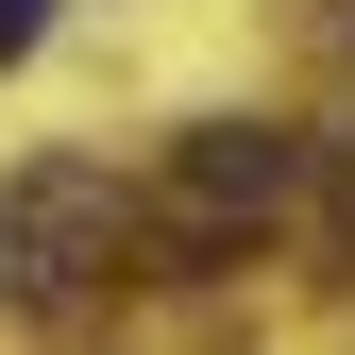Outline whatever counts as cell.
Instances as JSON below:
<instances>
[{
    "instance_id": "3",
    "label": "cell",
    "mask_w": 355,
    "mask_h": 355,
    "mask_svg": "<svg viewBox=\"0 0 355 355\" xmlns=\"http://www.w3.org/2000/svg\"><path fill=\"white\" fill-rule=\"evenodd\" d=\"M34 34H51V0H0V68H17V51H34Z\"/></svg>"
},
{
    "instance_id": "1",
    "label": "cell",
    "mask_w": 355,
    "mask_h": 355,
    "mask_svg": "<svg viewBox=\"0 0 355 355\" xmlns=\"http://www.w3.org/2000/svg\"><path fill=\"white\" fill-rule=\"evenodd\" d=\"M0 254H17V288H85V271H119V169L34 153L17 187H0Z\"/></svg>"
},
{
    "instance_id": "2",
    "label": "cell",
    "mask_w": 355,
    "mask_h": 355,
    "mask_svg": "<svg viewBox=\"0 0 355 355\" xmlns=\"http://www.w3.org/2000/svg\"><path fill=\"white\" fill-rule=\"evenodd\" d=\"M304 136H271V119H203L187 153H169V254H237V220L288 203Z\"/></svg>"
}]
</instances>
